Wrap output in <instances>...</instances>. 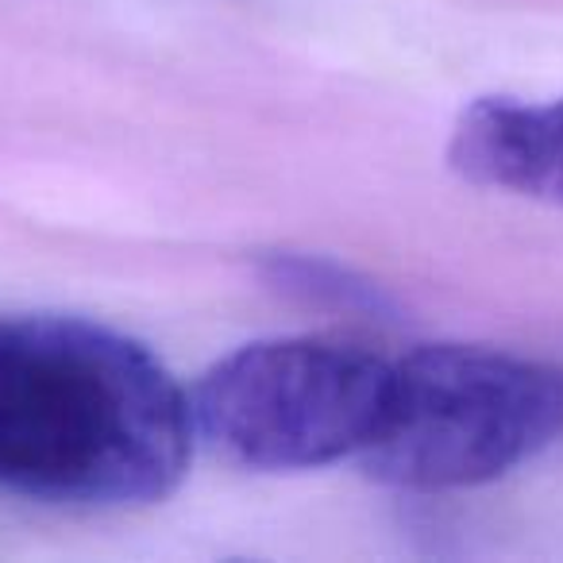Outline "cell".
Here are the masks:
<instances>
[{"label": "cell", "mask_w": 563, "mask_h": 563, "mask_svg": "<svg viewBox=\"0 0 563 563\" xmlns=\"http://www.w3.org/2000/svg\"><path fill=\"white\" fill-rule=\"evenodd\" d=\"M189 394L132 336L81 317L0 313V490L147 506L194 452Z\"/></svg>", "instance_id": "6da1fadb"}, {"label": "cell", "mask_w": 563, "mask_h": 563, "mask_svg": "<svg viewBox=\"0 0 563 563\" xmlns=\"http://www.w3.org/2000/svg\"><path fill=\"white\" fill-rule=\"evenodd\" d=\"M563 440V367L483 344H429L394 360L363 467L398 490H463Z\"/></svg>", "instance_id": "7a4b0ae2"}, {"label": "cell", "mask_w": 563, "mask_h": 563, "mask_svg": "<svg viewBox=\"0 0 563 563\" xmlns=\"http://www.w3.org/2000/svg\"><path fill=\"white\" fill-rule=\"evenodd\" d=\"M394 360L340 336L258 340L189 390L194 437L247 471H313L363 455L383 424Z\"/></svg>", "instance_id": "3957f363"}, {"label": "cell", "mask_w": 563, "mask_h": 563, "mask_svg": "<svg viewBox=\"0 0 563 563\" xmlns=\"http://www.w3.org/2000/svg\"><path fill=\"white\" fill-rule=\"evenodd\" d=\"M448 158L467 181L563 205V97H483L455 120Z\"/></svg>", "instance_id": "277c9868"}]
</instances>
